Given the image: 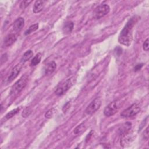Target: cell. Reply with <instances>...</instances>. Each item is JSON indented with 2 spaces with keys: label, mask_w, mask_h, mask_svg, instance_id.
<instances>
[{
  "label": "cell",
  "mask_w": 149,
  "mask_h": 149,
  "mask_svg": "<svg viewBox=\"0 0 149 149\" xmlns=\"http://www.w3.org/2000/svg\"><path fill=\"white\" fill-rule=\"evenodd\" d=\"M69 107H70L69 102H68L64 105V107H63V112H65L69 108Z\"/></svg>",
  "instance_id": "d4e9b609"
},
{
  "label": "cell",
  "mask_w": 149,
  "mask_h": 149,
  "mask_svg": "<svg viewBox=\"0 0 149 149\" xmlns=\"http://www.w3.org/2000/svg\"><path fill=\"white\" fill-rule=\"evenodd\" d=\"M120 108V102L118 101H114L110 102L104 109V114L107 117L115 115Z\"/></svg>",
  "instance_id": "277c9868"
},
{
  "label": "cell",
  "mask_w": 149,
  "mask_h": 149,
  "mask_svg": "<svg viewBox=\"0 0 149 149\" xmlns=\"http://www.w3.org/2000/svg\"><path fill=\"white\" fill-rule=\"evenodd\" d=\"M28 81V76L26 74L23 76L13 85L10 90V95L12 97H16L25 87Z\"/></svg>",
  "instance_id": "7a4b0ae2"
},
{
  "label": "cell",
  "mask_w": 149,
  "mask_h": 149,
  "mask_svg": "<svg viewBox=\"0 0 149 149\" xmlns=\"http://www.w3.org/2000/svg\"><path fill=\"white\" fill-rule=\"evenodd\" d=\"M41 59V53L37 54L33 57V58L31 59V62H30V65L31 66H36L37 65H38L40 62Z\"/></svg>",
  "instance_id": "2e32d148"
},
{
  "label": "cell",
  "mask_w": 149,
  "mask_h": 149,
  "mask_svg": "<svg viewBox=\"0 0 149 149\" xmlns=\"http://www.w3.org/2000/svg\"><path fill=\"white\" fill-rule=\"evenodd\" d=\"M24 25V19L23 17L17 18L13 24V30L16 31H20Z\"/></svg>",
  "instance_id": "8fae6325"
},
{
  "label": "cell",
  "mask_w": 149,
  "mask_h": 149,
  "mask_svg": "<svg viewBox=\"0 0 149 149\" xmlns=\"http://www.w3.org/2000/svg\"><path fill=\"white\" fill-rule=\"evenodd\" d=\"M148 38H147L143 44V49L145 51H148V49H149V47H148Z\"/></svg>",
  "instance_id": "603a6c76"
},
{
  "label": "cell",
  "mask_w": 149,
  "mask_h": 149,
  "mask_svg": "<svg viewBox=\"0 0 149 149\" xmlns=\"http://www.w3.org/2000/svg\"><path fill=\"white\" fill-rule=\"evenodd\" d=\"M110 11V8L108 4L102 3L94 11V17L97 19H99L106 15Z\"/></svg>",
  "instance_id": "52a82bcc"
},
{
  "label": "cell",
  "mask_w": 149,
  "mask_h": 149,
  "mask_svg": "<svg viewBox=\"0 0 149 149\" xmlns=\"http://www.w3.org/2000/svg\"><path fill=\"white\" fill-rule=\"evenodd\" d=\"M31 1H22V2L20 4V8L21 9H24L25 8H26L29 4L31 2Z\"/></svg>",
  "instance_id": "7402d4cb"
},
{
  "label": "cell",
  "mask_w": 149,
  "mask_h": 149,
  "mask_svg": "<svg viewBox=\"0 0 149 149\" xmlns=\"http://www.w3.org/2000/svg\"><path fill=\"white\" fill-rule=\"evenodd\" d=\"M56 64L54 61H51L47 64L45 68V74H49L52 73L56 69Z\"/></svg>",
  "instance_id": "9a60e30c"
},
{
  "label": "cell",
  "mask_w": 149,
  "mask_h": 149,
  "mask_svg": "<svg viewBox=\"0 0 149 149\" xmlns=\"http://www.w3.org/2000/svg\"><path fill=\"white\" fill-rule=\"evenodd\" d=\"M101 100L100 97H97L93 100L86 109V113L88 115H92L95 112L101 105Z\"/></svg>",
  "instance_id": "8992f818"
},
{
  "label": "cell",
  "mask_w": 149,
  "mask_h": 149,
  "mask_svg": "<svg viewBox=\"0 0 149 149\" xmlns=\"http://www.w3.org/2000/svg\"><path fill=\"white\" fill-rule=\"evenodd\" d=\"M44 7V1H36L33 6V12L35 13H39L41 12Z\"/></svg>",
  "instance_id": "5bb4252c"
},
{
  "label": "cell",
  "mask_w": 149,
  "mask_h": 149,
  "mask_svg": "<svg viewBox=\"0 0 149 149\" xmlns=\"http://www.w3.org/2000/svg\"><path fill=\"white\" fill-rule=\"evenodd\" d=\"M55 112V110L54 108H51L50 109H49L45 113V117L47 119H50L54 115V113Z\"/></svg>",
  "instance_id": "44dd1931"
},
{
  "label": "cell",
  "mask_w": 149,
  "mask_h": 149,
  "mask_svg": "<svg viewBox=\"0 0 149 149\" xmlns=\"http://www.w3.org/2000/svg\"><path fill=\"white\" fill-rule=\"evenodd\" d=\"M143 137L146 140L148 139V127H147L143 132Z\"/></svg>",
  "instance_id": "cb8c5ba5"
},
{
  "label": "cell",
  "mask_w": 149,
  "mask_h": 149,
  "mask_svg": "<svg viewBox=\"0 0 149 149\" xmlns=\"http://www.w3.org/2000/svg\"><path fill=\"white\" fill-rule=\"evenodd\" d=\"M139 19V16H134L127 21L119 36L118 41L120 44L126 46H129L131 44L133 40V27Z\"/></svg>",
  "instance_id": "6da1fadb"
},
{
  "label": "cell",
  "mask_w": 149,
  "mask_h": 149,
  "mask_svg": "<svg viewBox=\"0 0 149 149\" xmlns=\"http://www.w3.org/2000/svg\"><path fill=\"white\" fill-rule=\"evenodd\" d=\"M20 110V108H16L13 110H12L11 111H10L9 112H8L6 116H5V118L6 119H9L10 118H12L14 115H15L16 113H18V112Z\"/></svg>",
  "instance_id": "ffe728a7"
},
{
  "label": "cell",
  "mask_w": 149,
  "mask_h": 149,
  "mask_svg": "<svg viewBox=\"0 0 149 149\" xmlns=\"http://www.w3.org/2000/svg\"><path fill=\"white\" fill-rule=\"evenodd\" d=\"M38 28V24L37 23L34 24L31 26H30L29 29L27 30H26V31L24 32V34L25 35H29L30 34H31V33L35 31L36 30H37Z\"/></svg>",
  "instance_id": "d6986e66"
},
{
  "label": "cell",
  "mask_w": 149,
  "mask_h": 149,
  "mask_svg": "<svg viewBox=\"0 0 149 149\" xmlns=\"http://www.w3.org/2000/svg\"><path fill=\"white\" fill-rule=\"evenodd\" d=\"M140 111V107L137 104H133L125 109L120 113V116L123 118H130L136 115Z\"/></svg>",
  "instance_id": "5b68a950"
},
{
  "label": "cell",
  "mask_w": 149,
  "mask_h": 149,
  "mask_svg": "<svg viewBox=\"0 0 149 149\" xmlns=\"http://www.w3.org/2000/svg\"><path fill=\"white\" fill-rule=\"evenodd\" d=\"M74 27V23L72 21H68L66 22L62 28V30L64 34H68L72 33Z\"/></svg>",
  "instance_id": "4fadbf2b"
},
{
  "label": "cell",
  "mask_w": 149,
  "mask_h": 149,
  "mask_svg": "<svg viewBox=\"0 0 149 149\" xmlns=\"http://www.w3.org/2000/svg\"><path fill=\"white\" fill-rule=\"evenodd\" d=\"M33 56V52L31 50L27 51L22 56L21 59L22 62H26L29 61Z\"/></svg>",
  "instance_id": "e0dca14e"
},
{
  "label": "cell",
  "mask_w": 149,
  "mask_h": 149,
  "mask_svg": "<svg viewBox=\"0 0 149 149\" xmlns=\"http://www.w3.org/2000/svg\"><path fill=\"white\" fill-rule=\"evenodd\" d=\"M86 126L84 125V123H82L81 124H80L79 125H78L74 129V133L76 134H80L81 133H82L83 132H84L86 130Z\"/></svg>",
  "instance_id": "ac0fdd59"
},
{
  "label": "cell",
  "mask_w": 149,
  "mask_h": 149,
  "mask_svg": "<svg viewBox=\"0 0 149 149\" xmlns=\"http://www.w3.org/2000/svg\"><path fill=\"white\" fill-rule=\"evenodd\" d=\"M21 68H22V66L20 64H17L15 67L13 68V69H12L10 73L8 78V82L10 83L15 79H16L17 77V76H18V74H19V73L21 70Z\"/></svg>",
  "instance_id": "ba28073f"
},
{
  "label": "cell",
  "mask_w": 149,
  "mask_h": 149,
  "mask_svg": "<svg viewBox=\"0 0 149 149\" xmlns=\"http://www.w3.org/2000/svg\"><path fill=\"white\" fill-rule=\"evenodd\" d=\"M143 63H141V64H138V65H136V66L134 68V70L135 71V72H136V71H137V70H139L141 68V67L143 66Z\"/></svg>",
  "instance_id": "484cf974"
},
{
  "label": "cell",
  "mask_w": 149,
  "mask_h": 149,
  "mask_svg": "<svg viewBox=\"0 0 149 149\" xmlns=\"http://www.w3.org/2000/svg\"><path fill=\"white\" fill-rule=\"evenodd\" d=\"M133 139L132 133H130L129 132L127 133L122 135V137L120 140V144L123 147H125L132 143V141L133 140Z\"/></svg>",
  "instance_id": "30bf717a"
},
{
  "label": "cell",
  "mask_w": 149,
  "mask_h": 149,
  "mask_svg": "<svg viewBox=\"0 0 149 149\" xmlns=\"http://www.w3.org/2000/svg\"><path fill=\"white\" fill-rule=\"evenodd\" d=\"M73 84V77H70L62 81L57 86L55 93L58 96L63 95Z\"/></svg>",
  "instance_id": "3957f363"
},
{
  "label": "cell",
  "mask_w": 149,
  "mask_h": 149,
  "mask_svg": "<svg viewBox=\"0 0 149 149\" xmlns=\"http://www.w3.org/2000/svg\"><path fill=\"white\" fill-rule=\"evenodd\" d=\"M131 127H132V123L130 122H126L123 123L118 129L119 134L122 136L127 133L130 130Z\"/></svg>",
  "instance_id": "7c38bea8"
},
{
  "label": "cell",
  "mask_w": 149,
  "mask_h": 149,
  "mask_svg": "<svg viewBox=\"0 0 149 149\" xmlns=\"http://www.w3.org/2000/svg\"><path fill=\"white\" fill-rule=\"evenodd\" d=\"M17 37L15 34H9L7 35L3 40V46L10 47L11 46L16 40Z\"/></svg>",
  "instance_id": "9c48e42d"
}]
</instances>
